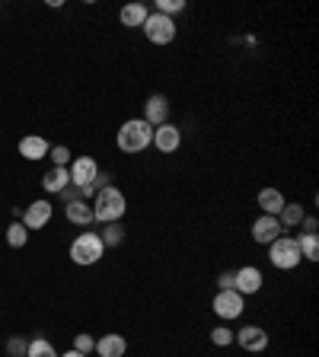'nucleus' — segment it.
<instances>
[{"instance_id": "nucleus-1", "label": "nucleus", "mask_w": 319, "mask_h": 357, "mask_svg": "<svg viewBox=\"0 0 319 357\" xmlns=\"http://www.w3.org/2000/svg\"><path fill=\"white\" fill-rule=\"evenodd\" d=\"M93 204V220L99 224H118L128 211V201H125V191L115 189V185H106V189L96 191V201Z\"/></svg>"}, {"instance_id": "nucleus-2", "label": "nucleus", "mask_w": 319, "mask_h": 357, "mask_svg": "<svg viewBox=\"0 0 319 357\" xmlns=\"http://www.w3.org/2000/svg\"><path fill=\"white\" fill-rule=\"evenodd\" d=\"M153 141V128L144 122V118H131V122H125V125L118 128V150L122 153H144V150L151 147Z\"/></svg>"}, {"instance_id": "nucleus-3", "label": "nucleus", "mask_w": 319, "mask_h": 357, "mask_svg": "<svg viewBox=\"0 0 319 357\" xmlns=\"http://www.w3.org/2000/svg\"><path fill=\"white\" fill-rule=\"evenodd\" d=\"M102 255H106V246H102L99 233L84 230L80 236H74V242H70V262H74V265H80V268L96 265Z\"/></svg>"}, {"instance_id": "nucleus-4", "label": "nucleus", "mask_w": 319, "mask_h": 357, "mask_svg": "<svg viewBox=\"0 0 319 357\" xmlns=\"http://www.w3.org/2000/svg\"><path fill=\"white\" fill-rule=\"evenodd\" d=\"M300 246H297L294 236H278L269 246V262L278 268V271H294L300 265Z\"/></svg>"}, {"instance_id": "nucleus-5", "label": "nucleus", "mask_w": 319, "mask_h": 357, "mask_svg": "<svg viewBox=\"0 0 319 357\" xmlns=\"http://www.w3.org/2000/svg\"><path fill=\"white\" fill-rule=\"evenodd\" d=\"M141 29H144V35H147V42H153V45H169L173 39H176V32H179L176 19L163 17V13H151Z\"/></svg>"}, {"instance_id": "nucleus-6", "label": "nucleus", "mask_w": 319, "mask_h": 357, "mask_svg": "<svg viewBox=\"0 0 319 357\" xmlns=\"http://www.w3.org/2000/svg\"><path fill=\"white\" fill-rule=\"evenodd\" d=\"M211 307H214V316H218L220 322H233V319L243 316L246 297H240L236 291H218V297H214Z\"/></svg>"}, {"instance_id": "nucleus-7", "label": "nucleus", "mask_w": 319, "mask_h": 357, "mask_svg": "<svg viewBox=\"0 0 319 357\" xmlns=\"http://www.w3.org/2000/svg\"><path fill=\"white\" fill-rule=\"evenodd\" d=\"M262 284H265V274H262L255 265H243L240 271H233V291L240 293V297H252V293H259Z\"/></svg>"}, {"instance_id": "nucleus-8", "label": "nucleus", "mask_w": 319, "mask_h": 357, "mask_svg": "<svg viewBox=\"0 0 319 357\" xmlns=\"http://www.w3.org/2000/svg\"><path fill=\"white\" fill-rule=\"evenodd\" d=\"M233 341L249 354H259V351L269 348V332L262 325H243L240 332H233Z\"/></svg>"}, {"instance_id": "nucleus-9", "label": "nucleus", "mask_w": 319, "mask_h": 357, "mask_svg": "<svg viewBox=\"0 0 319 357\" xmlns=\"http://www.w3.org/2000/svg\"><path fill=\"white\" fill-rule=\"evenodd\" d=\"M70 185H77V189H93V179H96V173H99V163L93 157H77L70 160Z\"/></svg>"}, {"instance_id": "nucleus-10", "label": "nucleus", "mask_w": 319, "mask_h": 357, "mask_svg": "<svg viewBox=\"0 0 319 357\" xmlns=\"http://www.w3.org/2000/svg\"><path fill=\"white\" fill-rule=\"evenodd\" d=\"M51 217H55V208L42 198V201H32V204L19 214V224H23L26 230H42V226L51 224Z\"/></svg>"}, {"instance_id": "nucleus-11", "label": "nucleus", "mask_w": 319, "mask_h": 357, "mask_svg": "<svg viewBox=\"0 0 319 357\" xmlns=\"http://www.w3.org/2000/svg\"><path fill=\"white\" fill-rule=\"evenodd\" d=\"M151 147H157L160 153H176L179 147H182V131H179L173 122H166V125L153 128V141Z\"/></svg>"}, {"instance_id": "nucleus-12", "label": "nucleus", "mask_w": 319, "mask_h": 357, "mask_svg": "<svg viewBox=\"0 0 319 357\" xmlns=\"http://www.w3.org/2000/svg\"><path fill=\"white\" fill-rule=\"evenodd\" d=\"M144 122L151 128H160L169 122V99L163 96V93H153V96H147V102H144Z\"/></svg>"}, {"instance_id": "nucleus-13", "label": "nucleus", "mask_w": 319, "mask_h": 357, "mask_svg": "<svg viewBox=\"0 0 319 357\" xmlns=\"http://www.w3.org/2000/svg\"><path fill=\"white\" fill-rule=\"evenodd\" d=\"M278 236H284V230H281V224H278V217L262 214L259 220L252 224V240L259 242V246H271Z\"/></svg>"}, {"instance_id": "nucleus-14", "label": "nucleus", "mask_w": 319, "mask_h": 357, "mask_svg": "<svg viewBox=\"0 0 319 357\" xmlns=\"http://www.w3.org/2000/svg\"><path fill=\"white\" fill-rule=\"evenodd\" d=\"M51 144L45 141V137H39V134H26V137H19V157H26L29 163H35V160H45L48 157Z\"/></svg>"}, {"instance_id": "nucleus-15", "label": "nucleus", "mask_w": 319, "mask_h": 357, "mask_svg": "<svg viewBox=\"0 0 319 357\" xmlns=\"http://www.w3.org/2000/svg\"><path fill=\"white\" fill-rule=\"evenodd\" d=\"M96 354H99V357H125V354H128L125 335L106 332L102 338H96Z\"/></svg>"}, {"instance_id": "nucleus-16", "label": "nucleus", "mask_w": 319, "mask_h": 357, "mask_svg": "<svg viewBox=\"0 0 319 357\" xmlns=\"http://www.w3.org/2000/svg\"><path fill=\"white\" fill-rule=\"evenodd\" d=\"M147 17H151V10H147V3H125L122 7V13H118V23L125 26V29H141L144 23H147Z\"/></svg>"}, {"instance_id": "nucleus-17", "label": "nucleus", "mask_w": 319, "mask_h": 357, "mask_svg": "<svg viewBox=\"0 0 319 357\" xmlns=\"http://www.w3.org/2000/svg\"><path fill=\"white\" fill-rule=\"evenodd\" d=\"M70 185V173H68V166H51L48 173L42 175V189L45 191H51V195H61V191L68 189Z\"/></svg>"}, {"instance_id": "nucleus-18", "label": "nucleus", "mask_w": 319, "mask_h": 357, "mask_svg": "<svg viewBox=\"0 0 319 357\" xmlns=\"http://www.w3.org/2000/svg\"><path fill=\"white\" fill-rule=\"evenodd\" d=\"M64 214L74 226H90L93 224V204L90 201H68L64 204Z\"/></svg>"}, {"instance_id": "nucleus-19", "label": "nucleus", "mask_w": 319, "mask_h": 357, "mask_svg": "<svg viewBox=\"0 0 319 357\" xmlns=\"http://www.w3.org/2000/svg\"><path fill=\"white\" fill-rule=\"evenodd\" d=\"M255 201H259L262 214H271V217H278V214H281V208L287 204V198H284V195H281L278 189H262Z\"/></svg>"}, {"instance_id": "nucleus-20", "label": "nucleus", "mask_w": 319, "mask_h": 357, "mask_svg": "<svg viewBox=\"0 0 319 357\" xmlns=\"http://www.w3.org/2000/svg\"><path fill=\"white\" fill-rule=\"evenodd\" d=\"M303 217H307L303 204H291V201H287L284 208H281V214H278V224H281V230L287 233V230H297Z\"/></svg>"}, {"instance_id": "nucleus-21", "label": "nucleus", "mask_w": 319, "mask_h": 357, "mask_svg": "<svg viewBox=\"0 0 319 357\" xmlns=\"http://www.w3.org/2000/svg\"><path fill=\"white\" fill-rule=\"evenodd\" d=\"M294 240H297V246H300V255L307 258V262H316L319 258V233H300Z\"/></svg>"}, {"instance_id": "nucleus-22", "label": "nucleus", "mask_w": 319, "mask_h": 357, "mask_svg": "<svg viewBox=\"0 0 319 357\" xmlns=\"http://www.w3.org/2000/svg\"><path fill=\"white\" fill-rule=\"evenodd\" d=\"M99 240H102V246H106V249H115V246H122V242H125V230H122V224H102Z\"/></svg>"}, {"instance_id": "nucleus-23", "label": "nucleus", "mask_w": 319, "mask_h": 357, "mask_svg": "<svg viewBox=\"0 0 319 357\" xmlns=\"http://www.w3.org/2000/svg\"><path fill=\"white\" fill-rule=\"evenodd\" d=\"M26 357H58V351H55V345L48 338H32L29 348H26Z\"/></svg>"}, {"instance_id": "nucleus-24", "label": "nucleus", "mask_w": 319, "mask_h": 357, "mask_svg": "<svg viewBox=\"0 0 319 357\" xmlns=\"http://www.w3.org/2000/svg\"><path fill=\"white\" fill-rule=\"evenodd\" d=\"M26 242H29V230L23 224H10L7 226V246L10 249H23Z\"/></svg>"}, {"instance_id": "nucleus-25", "label": "nucleus", "mask_w": 319, "mask_h": 357, "mask_svg": "<svg viewBox=\"0 0 319 357\" xmlns=\"http://www.w3.org/2000/svg\"><path fill=\"white\" fill-rule=\"evenodd\" d=\"M211 341H214L218 348H230V345H233V329H227V325L211 329Z\"/></svg>"}, {"instance_id": "nucleus-26", "label": "nucleus", "mask_w": 319, "mask_h": 357, "mask_svg": "<svg viewBox=\"0 0 319 357\" xmlns=\"http://www.w3.org/2000/svg\"><path fill=\"white\" fill-rule=\"evenodd\" d=\"M185 10V0H157V13H163V17H176V13H182Z\"/></svg>"}, {"instance_id": "nucleus-27", "label": "nucleus", "mask_w": 319, "mask_h": 357, "mask_svg": "<svg viewBox=\"0 0 319 357\" xmlns=\"http://www.w3.org/2000/svg\"><path fill=\"white\" fill-rule=\"evenodd\" d=\"M74 351H80V354L90 357L93 351H96V338H93V335H86V332H80V335L74 338Z\"/></svg>"}, {"instance_id": "nucleus-28", "label": "nucleus", "mask_w": 319, "mask_h": 357, "mask_svg": "<svg viewBox=\"0 0 319 357\" xmlns=\"http://www.w3.org/2000/svg\"><path fill=\"white\" fill-rule=\"evenodd\" d=\"M48 157H51L55 166H68V163H70V150L64 147V144H55V147L48 150Z\"/></svg>"}, {"instance_id": "nucleus-29", "label": "nucleus", "mask_w": 319, "mask_h": 357, "mask_svg": "<svg viewBox=\"0 0 319 357\" xmlns=\"http://www.w3.org/2000/svg\"><path fill=\"white\" fill-rule=\"evenodd\" d=\"M26 348H29V341L26 338H10L7 341V354L10 357H26Z\"/></svg>"}, {"instance_id": "nucleus-30", "label": "nucleus", "mask_w": 319, "mask_h": 357, "mask_svg": "<svg viewBox=\"0 0 319 357\" xmlns=\"http://www.w3.org/2000/svg\"><path fill=\"white\" fill-rule=\"evenodd\" d=\"M106 185H112V175L109 173H96V179H93V191H99V189H106Z\"/></svg>"}, {"instance_id": "nucleus-31", "label": "nucleus", "mask_w": 319, "mask_h": 357, "mask_svg": "<svg viewBox=\"0 0 319 357\" xmlns=\"http://www.w3.org/2000/svg\"><path fill=\"white\" fill-rule=\"evenodd\" d=\"M218 287H220V291H233V271H224V274H220V278H218Z\"/></svg>"}, {"instance_id": "nucleus-32", "label": "nucleus", "mask_w": 319, "mask_h": 357, "mask_svg": "<svg viewBox=\"0 0 319 357\" xmlns=\"http://www.w3.org/2000/svg\"><path fill=\"white\" fill-rule=\"evenodd\" d=\"M300 224H303V233H316V230H319V224H316V217H310V214L303 217Z\"/></svg>"}, {"instance_id": "nucleus-33", "label": "nucleus", "mask_w": 319, "mask_h": 357, "mask_svg": "<svg viewBox=\"0 0 319 357\" xmlns=\"http://www.w3.org/2000/svg\"><path fill=\"white\" fill-rule=\"evenodd\" d=\"M58 357H86V354H80V351L70 348V351H64V354H58Z\"/></svg>"}]
</instances>
